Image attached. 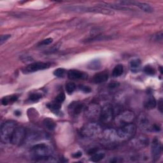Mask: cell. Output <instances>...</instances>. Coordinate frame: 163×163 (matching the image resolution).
<instances>
[{
    "label": "cell",
    "mask_w": 163,
    "mask_h": 163,
    "mask_svg": "<svg viewBox=\"0 0 163 163\" xmlns=\"http://www.w3.org/2000/svg\"><path fill=\"white\" fill-rule=\"evenodd\" d=\"M151 153L152 159L154 161L159 159L162 154V143L157 138H155L152 142L151 145Z\"/></svg>",
    "instance_id": "cell-12"
},
{
    "label": "cell",
    "mask_w": 163,
    "mask_h": 163,
    "mask_svg": "<svg viewBox=\"0 0 163 163\" xmlns=\"http://www.w3.org/2000/svg\"><path fill=\"white\" fill-rule=\"evenodd\" d=\"M145 107L147 110H152L156 107L157 102L155 98L152 96H150L148 97L147 100L145 102Z\"/></svg>",
    "instance_id": "cell-19"
},
{
    "label": "cell",
    "mask_w": 163,
    "mask_h": 163,
    "mask_svg": "<svg viewBox=\"0 0 163 163\" xmlns=\"http://www.w3.org/2000/svg\"><path fill=\"white\" fill-rule=\"evenodd\" d=\"M53 42V39L51 38H46V39H45L43 40H42V42H40L39 43V45H50L51 43H52Z\"/></svg>",
    "instance_id": "cell-32"
},
{
    "label": "cell",
    "mask_w": 163,
    "mask_h": 163,
    "mask_svg": "<svg viewBox=\"0 0 163 163\" xmlns=\"http://www.w3.org/2000/svg\"><path fill=\"white\" fill-rule=\"evenodd\" d=\"M141 65V61L139 59H134L130 62V67L132 71H136L139 68Z\"/></svg>",
    "instance_id": "cell-26"
},
{
    "label": "cell",
    "mask_w": 163,
    "mask_h": 163,
    "mask_svg": "<svg viewBox=\"0 0 163 163\" xmlns=\"http://www.w3.org/2000/svg\"><path fill=\"white\" fill-rule=\"evenodd\" d=\"M136 132V126L131 123L121 127L117 130L118 138L121 140H129L131 139Z\"/></svg>",
    "instance_id": "cell-4"
},
{
    "label": "cell",
    "mask_w": 163,
    "mask_h": 163,
    "mask_svg": "<svg viewBox=\"0 0 163 163\" xmlns=\"http://www.w3.org/2000/svg\"><path fill=\"white\" fill-rule=\"evenodd\" d=\"M101 133V126L96 122L88 123L81 130V134L85 138H94L98 136Z\"/></svg>",
    "instance_id": "cell-5"
},
{
    "label": "cell",
    "mask_w": 163,
    "mask_h": 163,
    "mask_svg": "<svg viewBox=\"0 0 163 163\" xmlns=\"http://www.w3.org/2000/svg\"><path fill=\"white\" fill-rule=\"evenodd\" d=\"M15 114L16 115H17V116H19V115H21V112H19V111H16V112H15Z\"/></svg>",
    "instance_id": "cell-40"
},
{
    "label": "cell",
    "mask_w": 163,
    "mask_h": 163,
    "mask_svg": "<svg viewBox=\"0 0 163 163\" xmlns=\"http://www.w3.org/2000/svg\"><path fill=\"white\" fill-rule=\"evenodd\" d=\"M18 97L17 96H5L2 99V103L3 105L6 106L10 103H13L17 101Z\"/></svg>",
    "instance_id": "cell-24"
},
{
    "label": "cell",
    "mask_w": 163,
    "mask_h": 163,
    "mask_svg": "<svg viewBox=\"0 0 163 163\" xmlns=\"http://www.w3.org/2000/svg\"><path fill=\"white\" fill-rule=\"evenodd\" d=\"M98 148H96L90 149V150L89 151V154L92 155V154H93L96 153V152H98Z\"/></svg>",
    "instance_id": "cell-38"
},
{
    "label": "cell",
    "mask_w": 163,
    "mask_h": 163,
    "mask_svg": "<svg viewBox=\"0 0 163 163\" xmlns=\"http://www.w3.org/2000/svg\"><path fill=\"white\" fill-rule=\"evenodd\" d=\"M43 124L45 127H46V129L49 131H54L56 127V124L55 122L52 119L49 118H46L44 119Z\"/></svg>",
    "instance_id": "cell-21"
},
{
    "label": "cell",
    "mask_w": 163,
    "mask_h": 163,
    "mask_svg": "<svg viewBox=\"0 0 163 163\" xmlns=\"http://www.w3.org/2000/svg\"><path fill=\"white\" fill-rule=\"evenodd\" d=\"M26 138V131L23 127L17 126L11 136L10 143L14 145H20L24 142Z\"/></svg>",
    "instance_id": "cell-8"
},
{
    "label": "cell",
    "mask_w": 163,
    "mask_h": 163,
    "mask_svg": "<svg viewBox=\"0 0 163 163\" xmlns=\"http://www.w3.org/2000/svg\"><path fill=\"white\" fill-rule=\"evenodd\" d=\"M101 107L96 103H91L88 104L85 110L86 117L90 120H95L99 118L101 113Z\"/></svg>",
    "instance_id": "cell-9"
},
{
    "label": "cell",
    "mask_w": 163,
    "mask_h": 163,
    "mask_svg": "<svg viewBox=\"0 0 163 163\" xmlns=\"http://www.w3.org/2000/svg\"><path fill=\"white\" fill-rule=\"evenodd\" d=\"M42 98V95L40 94V93H33V94L29 96V100L33 102L38 101Z\"/></svg>",
    "instance_id": "cell-30"
},
{
    "label": "cell",
    "mask_w": 163,
    "mask_h": 163,
    "mask_svg": "<svg viewBox=\"0 0 163 163\" xmlns=\"http://www.w3.org/2000/svg\"><path fill=\"white\" fill-rule=\"evenodd\" d=\"M17 125L16 122L13 121H8L4 122L0 130V136H1V140L5 143H10L11 138L12 136L15 128Z\"/></svg>",
    "instance_id": "cell-2"
},
{
    "label": "cell",
    "mask_w": 163,
    "mask_h": 163,
    "mask_svg": "<svg viewBox=\"0 0 163 163\" xmlns=\"http://www.w3.org/2000/svg\"><path fill=\"white\" fill-rule=\"evenodd\" d=\"M158 109L159 110L160 112H162V99H161L158 102Z\"/></svg>",
    "instance_id": "cell-36"
},
{
    "label": "cell",
    "mask_w": 163,
    "mask_h": 163,
    "mask_svg": "<svg viewBox=\"0 0 163 163\" xmlns=\"http://www.w3.org/2000/svg\"><path fill=\"white\" fill-rule=\"evenodd\" d=\"M77 88V86H76V84L73 82H69L68 84H66V86H65V89H66V92L68 93V95H72V93Z\"/></svg>",
    "instance_id": "cell-27"
},
{
    "label": "cell",
    "mask_w": 163,
    "mask_h": 163,
    "mask_svg": "<svg viewBox=\"0 0 163 163\" xmlns=\"http://www.w3.org/2000/svg\"><path fill=\"white\" fill-rule=\"evenodd\" d=\"M65 98H66L65 95L64 94L63 92H61L55 97L54 101L57 103L62 104L64 102V101L65 100Z\"/></svg>",
    "instance_id": "cell-31"
},
{
    "label": "cell",
    "mask_w": 163,
    "mask_h": 163,
    "mask_svg": "<svg viewBox=\"0 0 163 163\" xmlns=\"http://www.w3.org/2000/svg\"><path fill=\"white\" fill-rule=\"evenodd\" d=\"M108 79V73L107 72L104 71L96 73L93 77V81L96 84H101L105 82Z\"/></svg>",
    "instance_id": "cell-18"
},
{
    "label": "cell",
    "mask_w": 163,
    "mask_h": 163,
    "mask_svg": "<svg viewBox=\"0 0 163 163\" xmlns=\"http://www.w3.org/2000/svg\"><path fill=\"white\" fill-rule=\"evenodd\" d=\"M135 118V115L132 111L125 110L116 116L115 118V122L116 125L119 127H121L133 123Z\"/></svg>",
    "instance_id": "cell-6"
},
{
    "label": "cell",
    "mask_w": 163,
    "mask_h": 163,
    "mask_svg": "<svg viewBox=\"0 0 163 163\" xmlns=\"http://www.w3.org/2000/svg\"><path fill=\"white\" fill-rule=\"evenodd\" d=\"M154 126L146 115H139L138 118V126L139 130L145 132H152L154 131Z\"/></svg>",
    "instance_id": "cell-7"
},
{
    "label": "cell",
    "mask_w": 163,
    "mask_h": 163,
    "mask_svg": "<svg viewBox=\"0 0 163 163\" xmlns=\"http://www.w3.org/2000/svg\"><path fill=\"white\" fill-rule=\"evenodd\" d=\"M103 138L108 143H115L119 140L117 130L108 128L103 132Z\"/></svg>",
    "instance_id": "cell-15"
},
{
    "label": "cell",
    "mask_w": 163,
    "mask_h": 163,
    "mask_svg": "<svg viewBox=\"0 0 163 163\" xmlns=\"http://www.w3.org/2000/svg\"><path fill=\"white\" fill-rule=\"evenodd\" d=\"M46 107H47V108L49 110H51L52 112L55 113H57L59 112V110L61 108V104L57 103L54 101L52 103H49L46 104Z\"/></svg>",
    "instance_id": "cell-20"
},
{
    "label": "cell",
    "mask_w": 163,
    "mask_h": 163,
    "mask_svg": "<svg viewBox=\"0 0 163 163\" xmlns=\"http://www.w3.org/2000/svg\"><path fill=\"white\" fill-rule=\"evenodd\" d=\"M31 152L36 159V161L54 162L52 161L53 158L51 157L52 152V147L45 143H38L34 145L31 149Z\"/></svg>",
    "instance_id": "cell-1"
},
{
    "label": "cell",
    "mask_w": 163,
    "mask_h": 163,
    "mask_svg": "<svg viewBox=\"0 0 163 163\" xmlns=\"http://www.w3.org/2000/svg\"><path fill=\"white\" fill-rule=\"evenodd\" d=\"M87 68L90 69H99L101 68V62L99 60H92L87 64Z\"/></svg>",
    "instance_id": "cell-25"
},
{
    "label": "cell",
    "mask_w": 163,
    "mask_h": 163,
    "mask_svg": "<svg viewBox=\"0 0 163 163\" xmlns=\"http://www.w3.org/2000/svg\"><path fill=\"white\" fill-rule=\"evenodd\" d=\"M79 89L80 90H82L85 93H90L92 91L91 88L89 87V86H80Z\"/></svg>",
    "instance_id": "cell-34"
},
{
    "label": "cell",
    "mask_w": 163,
    "mask_h": 163,
    "mask_svg": "<svg viewBox=\"0 0 163 163\" xmlns=\"http://www.w3.org/2000/svg\"><path fill=\"white\" fill-rule=\"evenodd\" d=\"M143 70H144V72L147 74V75H154L156 73V70H155V69L152 67L150 65H147L146 66L144 69H143Z\"/></svg>",
    "instance_id": "cell-28"
},
{
    "label": "cell",
    "mask_w": 163,
    "mask_h": 163,
    "mask_svg": "<svg viewBox=\"0 0 163 163\" xmlns=\"http://www.w3.org/2000/svg\"><path fill=\"white\" fill-rule=\"evenodd\" d=\"M68 77L72 80H85L88 78L87 73L77 69H71L68 72Z\"/></svg>",
    "instance_id": "cell-16"
},
{
    "label": "cell",
    "mask_w": 163,
    "mask_h": 163,
    "mask_svg": "<svg viewBox=\"0 0 163 163\" xmlns=\"http://www.w3.org/2000/svg\"><path fill=\"white\" fill-rule=\"evenodd\" d=\"M119 86V84H117V83H111L109 85V87L112 88V89H113V88H115V87H118Z\"/></svg>",
    "instance_id": "cell-39"
},
{
    "label": "cell",
    "mask_w": 163,
    "mask_h": 163,
    "mask_svg": "<svg viewBox=\"0 0 163 163\" xmlns=\"http://www.w3.org/2000/svg\"><path fill=\"white\" fill-rule=\"evenodd\" d=\"M66 70L64 68H57L55 70L54 72V75L57 77H63L64 76Z\"/></svg>",
    "instance_id": "cell-29"
},
{
    "label": "cell",
    "mask_w": 163,
    "mask_h": 163,
    "mask_svg": "<svg viewBox=\"0 0 163 163\" xmlns=\"http://www.w3.org/2000/svg\"><path fill=\"white\" fill-rule=\"evenodd\" d=\"M124 72V66L122 64L115 66L112 72V75L114 77H119L122 75Z\"/></svg>",
    "instance_id": "cell-23"
},
{
    "label": "cell",
    "mask_w": 163,
    "mask_h": 163,
    "mask_svg": "<svg viewBox=\"0 0 163 163\" xmlns=\"http://www.w3.org/2000/svg\"><path fill=\"white\" fill-rule=\"evenodd\" d=\"M51 64L49 63L43 62H36L33 63L26 66L25 68L22 69V72L26 74L36 72L40 70H43L45 69L50 68Z\"/></svg>",
    "instance_id": "cell-10"
},
{
    "label": "cell",
    "mask_w": 163,
    "mask_h": 163,
    "mask_svg": "<svg viewBox=\"0 0 163 163\" xmlns=\"http://www.w3.org/2000/svg\"><path fill=\"white\" fill-rule=\"evenodd\" d=\"M104 156H105V154L103 152H96V153L93 154L91 155L90 159V160L92 162H99L100 161H101L102 159H104Z\"/></svg>",
    "instance_id": "cell-22"
},
{
    "label": "cell",
    "mask_w": 163,
    "mask_h": 163,
    "mask_svg": "<svg viewBox=\"0 0 163 163\" xmlns=\"http://www.w3.org/2000/svg\"><path fill=\"white\" fill-rule=\"evenodd\" d=\"M84 107V104L82 103L73 101L69 105L68 111L69 113L72 115H77L83 111Z\"/></svg>",
    "instance_id": "cell-17"
},
{
    "label": "cell",
    "mask_w": 163,
    "mask_h": 163,
    "mask_svg": "<svg viewBox=\"0 0 163 163\" xmlns=\"http://www.w3.org/2000/svg\"><path fill=\"white\" fill-rule=\"evenodd\" d=\"M113 117V110L110 104L104 106L101 110L99 115V120L103 124H109L112 122Z\"/></svg>",
    "instance_id": "cell-11"
},
{
    "label": "cell",
    "mask_w": 163,
    "mask_h": 163,
    "mask_svg": "<svg viewBox=\"0 0 163 163\" xmlns=\"http://www.w3.org/2000/svg\"><path fill=\"white\" fill-rule=\"evenodd\" d=\"M121 5H133L138 7L139 9L147 13H152L154 11L153 8L150 5L138 2H132V1H124L120 2Z\"/></svg>",
    "instance_id": "cell-14"
},
{
    "label": "cell",
    "mask_w": 163,
    "mask_h": 163,
    "mask_svg": "<svg viewBox=\"0 0 163 163\" xmlns=\"http://www.w3.org/2000/svg\"><path fill=\"white\" fill-rule=\"evenodd\" d=\"M11 37L10 34H5V35H2L1 38H0V45H2L5 42H6Z\"/></svg>",
    "instance_id": "cell-33"
},
{
    "label": "cell",
    "mask_w": 163,
    "mask_h": 163,
    "mask_svg": "<svg viewBox=\"0 0 163 163\" xmlns=\"http://www.w3.org/2000/svg\"><path fill=\"white\" fill-rule=\"evenodd\" d=\"M148 138L143 134L139 135L137 137L134 136L131 139V145L136 148H143L148 145Z\"/></svg>",
    "instance_id": "cell-13"
},
{
    "label": "cell",
    "mask_w": 163,
    "mask_h": 163,
    "mask_svg": "<svg viewBox=\"0 0 163 163\" xmlns=\"http://www.w3.org/2000/svg\"><path fill=\"white\" fill-rule=\"evenodd\" d=\"M72 156H73L74 158H75V159H77V158H79V157H80L82 156V152H75V154H73L72 155Z\"/></svg>",
    "instance_id": "cell-37"
},
{
    "label": "cell",
    "mask_w": 163,
    "mask_h": 163,
    "mask_svg": "<svg viewBox=\"0 0 163 163\" xmlns=\"http://www.w3.org/2000/svg\"><path fill=\"white\" fill-rule=\"evenodd\" d=\"M154 40L157 41V42H162V33L160 32L158 33L156 35H154Z\"/></svg>",
    "instance_id": "cell-35"
},
{
    "label": "cell",
    "mask_w": 163,
    "mask_h": 163,
    "mask_svg": "<svg viewBox=\"0 0 163 163\" xmlns=\"http://www.w3.org/2000/svg\"><path fill=\"white\" fill-rule=\"evenodd\" d=\"M69 10L77 12H92L96 14H101L103 15H112L114 14L113 10L105 8L100 7H86L81 6H72L68 8Z\"/></svg>",
    "instance_id": "cell-3"
}]
</instances>
